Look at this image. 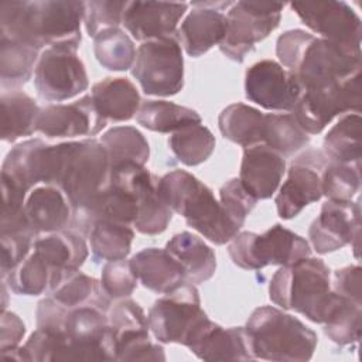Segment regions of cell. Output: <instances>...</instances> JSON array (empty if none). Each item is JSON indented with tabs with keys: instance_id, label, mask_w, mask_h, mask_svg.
<instances>
[{
	"instance_id": "cell-34",
	"label": "cell",
	"mask_w": 362,
	"mask_h": 362,
	"mask_svg": "<svg viewBox=\"0 0 362 362\" xmlns=\"http://www.w3.org/2000/svg\"><path fill=\"white\" fill-rule=\"evenodd\" d=\"M100 143L106 148L112 170L122 164L144 165L150 157V147L144 136L132 126H116L102 134Z\"/></svg>"
},
{
	"instance_id": "cell-9",
	"label": "cell",
	"mask_w": 362,
	"mask_h": 362,
	"mask_svg": "<svg viewBox=\"0 0 362 362\" xmlns=\"http://www.w3.org/2000/svg\"><path fill=\"white\" fill-rule=\"evenodd\" d=\"M132 75L150 96H173L184 86V58L177 35L148 40L137 48Z\"/></svg>"
},
{
	"instance_id": "cell-2",
	"label": "cell",
	"mask_w": 362,
	"mask_h": 362,
	"mask_svg": "<svg viewBox=\"0 0 362 362\" xmlns=\"http://www.w3.org/2000/svg\"><path fill=\"white\" fill-rule=\"evenodd\" d=\"M281 66L294 74L303 90L345 79L362 68V52L315 37L304 30H288L277 38Z\"/></svg>"
},
{
	"instance_id": "cell-7",
	"label": "cell",
	"mask_w": 362,
	"mask_h": 362,
	"mask_svg": "<svg viewBox=\"0 0 362 362\" xmlns=\"http://www.w3.org/2000/svg\"><path fill=\"white\" fill-rule=\"evenodd\" d=\"M148 328L163 344L188 345L208 324L195 284L182 283L154 301L148 315Z\"/></svg>"
},
{
	"instance_id": "cell-6",
	"label": "cell",
	"mask_w": 362,
	"mask_h": 362,
	"mask_svg": "<svg viewBox=\"0 0 362 362\" xmlns=\"http://www.w3.org/2000/svg\"><path fill=\"white\" fill-rule=\"evenodd\" d=\"M112 182V165L100 140L66 141L57 187L66 195L72 214L86 208Z\"/></svg>"
},
{
	"instance_id": "cell-28",
	"label": "cell",
	"mask_w": 362,
	"mask_h": 362,
	"mask_svg": "<svg viewBox=\"0 0 362 362\" xmlns=\"http://www.w3.org/2000/svg\"><path fill=\"white\" fill-rule=\"evenodd\" d=\"M165 250L181 267L187 283L199 284L208 281L216 270L215 252L191 232L174 235L165 245Z\"/></svg>"
},
{
	"instance_id": "cell-37",
	"label": "cell",
	"mask_w": 362,
	"mask_h": 362,
	"mask_svg": "<svg viewBox=\"0 0 362 362\" xmlns=\"http://www.w3.org/2000/svg\"><path fill=\"white\" fill-rule=\"evenodd\" d=\"M90 250L95 262L122 260L130 253L134 230L130 225L98 221L89 230Z\"/></svg>"
},
{
	"instance_id": "cell-35",
	"label": "cell",
	"mask_w": 362,
	"mask_h": 362,
	"mask_svg": "<svg viewBox=\"0 0 362 362\" xmlns=\"http://www.w3.org/2000/svg\"><path fill=\"white\" fill-rule=\"evenodd\" d=\"M51 297L69 310L81 305H96L107 311L110 304V298L103 293L100 281L81 270L68 273L51 291Z\"/></svg>"
},
{
	"instance_id": "cell-44",
	"label": "cell",
	"mask_w": 362,
	"mask_h": 362,
	"mask_svg": "<svg viewBox=\"0 0 362 362\" xmlns=\"http://www.w3.org/2000/svg\"><path fill=\"white\" fill-rule=\"evenodd\" d=\"M107 318L115 338V351L117 342L140 335H147L150 331L147 315L144 314L143 308L130 298L117 301L110 308Z\"/></svg>"
},
{
	"instance_id": "cell-18",
	"label": "cell",
	"mask_w": 362,
	"mask_h": 362,
	"mask_svg": "<svg viewBox=\"0 0 362 362\" xmlns=\"http://www.w3.org/2000/svg\"><path fill=\"white\" fill-rule=\"evenodd\" d=\"M361 206L358 202L328 199L313 221L308 236L317 253L325 255L359 240Z\"/></svg>"
},
{
	"instance_id": "cell-21",
	"label": "cell",
	"mask_w": 362,
	"mask_h": 362,
	"mask_svg": "<svg viewBox=\"0 0 362 362\" xmlns=\"http://www.w3.org/2000/svg\"><path fill=\"white\" fill-rule=\"evenodd\" d=\"M187 7V3L127 1L122 24L141 42L171 37L175 35L177 24Z\"/></svg>"
},
{
	"instance_id": "cell-25",
	"label": "cell",
	"mask_w": 362,
	"mask_h": 362,
	"mask_svg": "<svg viewBox=\"0 0 362 362\" xmlns=\"http://www.w3.org/2000/svg\"><path fill=\"white\" fill-rule=\"evenodd\" d=\"M136 216V198L129 191L110 182V185L86 208L72 214L71 226L81 233L88 235L93 223L98 221H112L133 225Z\"/></svg>"
},
{
	"instance_id": "cell-4",
	"label": "cell",
	"mask_w": 362,
	"mask_h": 362,
	"mask_svg": "<svg viewBox=\"0 0 362 362\" xmlns=\"http://www.w3.org/2000/svg\"><path fill=\"white\" fill-rule=\"evenodd\" d=\"M269 296L283 310H294L317 324L325 322L339 297L331 288L328 266L310 256L281 266L270 280Z\"/></svg>"
},
{
	"instance_id": "cell-27",
	"label": "cell",
	"mask_w": 362,
	"mask_h": 362,
	"mask_svg": "<svg viewBox=\"0 0 362 362\" xmlns=\"http://www.w3.org/2000/svg\"><path fill=\"white\" fill-rule=\"evenodd\" d=\"M137 280L148 290L165 294L185 283L178 263L165 249L146 247L130 259Z\"/></svg>"
},
{
	"instance_id": "cell-33",
	"label": "cell",
	"mask_w": 362,
	"mask_h": 362,
	"mask_svg": "<svg viewBox=\"0 0 362 362\" xmlns=\"http://www.w3.org/2000/svg\"><path fill=\"white\" fill-rule=\"evenodd\" d=\"M40 49L8 38H0V79L1 86L18 88L24 85L35 71Z\"/></svg>"
},
{
	"instance_id": "cell-51",
	"label": "cell",
	"mask_w": 362,
	"mask_h": 362,
	"mask_svg": "<svg viewBox=\"0 0 362 362\" xmlns=\"http://www.w3.org/2000/svg\"><path fill=\"white\" fill-rule=\"evenodd\" d=\"M68 311L69 308L58 303L51 296L41 300L37 307V328L64 331Z\"/></svg>"
},
{
	"instance_id": "cell-40",
	"label": "cell",
	"mask_w": 362,
	"mask_h": 362,
	"mask_svg": "<svg viewBox=\"0 0 362 362\" xmlns=\"http://www.w3.org/2000/svg\"><path fill=\"white\" fill-rule=\"evenodd\" d=\"M93 52L98 62L109 71H127L136 59L133 40L119 27L109 28L93 37Z\"/></svg>"
},
{
	"instance_id": "cell-39",
	"label": "cell",
	"mask_w": 362,
	"mask_h": 362,
	"mask_svg": "<svg viewBox=\"0 0 362 362\" xmlns=\"http://www.w3.org/2000/svg\"><path fill=\"white\" fill-rule=\"evenodd\" d=\"M310 143V136L301 129L291 113L264 115L263 144L281 156H291Z\"/></svg>"
},
{
	"instance_id": "cell-14",
	"label": "cell",
	"mask_w": 362,
	"mask_h": 362,
	"mask_svg": "<svg viewBox=\"0 0 362 362\" xmlns=\"http://www.w3.org/2000/svg\"><path fill=\"white\" fill-rule=\"evenodd\" d=\"M112 184L129 191L137 202L133 226L144 235L163 233L171 222L173 211L158 194V178L144 165L122 164L112 170Z\"/></svg>"
},
{
	"instance_id": "cell-38",
	"label": "cell",
	"mask_w": 362,
	"mask_h": 362,
	"mask_svg": "<svg viewBox=\"0 0 362 362\" xmlns=\"http://www.w3.org/2000/svg\"><path fill=\"white\" fill-rule=\"evenodd\" d=\"M215 144V136L201 123L182 127L168 139V146L177 160L188 167L206 161L212 156Z\"/></svg>"
},
{
	"instance_id": "cell-5",
	"label": "cell",
	"mask_w": 362,
	"mask_h": 362,
	"mask_svg": "<svg viewBox=\"0 0 362 362\" xmlns=\"http://www.w3.org/2000/svg\"><path fill=\"white\" fill-rule=\"evenodd\" d=\"M243 328L253 359L305 362L318 342L317 334L304 322L270 305L256 308Z\"/></svg>"
},
{
	"instance_id": "cell-24",
	"label": "cell",
	"mask_w": 362,
	"mask_h": 362,
	"mask_svg": "<svg viewBox=\"0 0 362 362\" xmlns=\"http://www.w3.org/2000/svg\"><path fill=\"white\" fill-rule=\"evenodd\" d=\"M33 250L51 267L52 277L48 288L49 293L68 273L79 270L89 255L85 239L79 233L65 229L37 239Z\"/></svg>"
},
{
	"instance_id": "cell-16",
	"label": "cell",
	"mask_w": 362,
	"mask_h": 362,
	"mask_svg": "<svg viewBox=\"0 0 362 362\" xmlns=\"http://www.w3.org/2000/svg\"><path fill=\"white\" fill-rule=\"evenodd\" d=\"M300 20L320 38L361 51L362 23L345 1H294L290 4Z\"/></svg>"
},
{
	"instance_id": "cell-49",
	"label": "cell",
	"mask_w": 362,
	"mask_h": 362,
	"mask_svg": "<svg viewBox=\"0 0 362 362\" xmlns=\"http://www.w3.org/2000/svg\"><path fill=\"white\" fill-rule=\"evenodd\" d=\"M115 361H165V354L161 345L151 342L150 335H141L117 344Z\"/></svg>"
},
{
	"instance_id": "cell-47",
	"label": "cell",
	"mask_w": 362,
	"mask_h": 362,
	"mask_svg": "<svg viewBox=\"0 0 362 362\" xmlns=\"http://www.w3.org/2000/svg\"><path fill=\"white\" fill-rule=\"evenodd\" d=\"M219 202L232 222L238 228H242L246 216L252 212L257 199L245 188L239 178H232L221 187Z\"/></svg>"
},
{
	"instance_id": "cell-32",
	"label": "cell",
	"mask_w": 362,
	"mask_h": 362,
	"mask_svg": "<svg viewBox=\"0 0 362 362\" xmlns=\"http://www.w3.org/2000/svg\"><path fill=\"white\" fill-rule=\"evenodd\" d=\"M136 120L144 129L158 133H174L189 124L201 123L197 110L167 100L141 102Z\"/></svg>"
},
{
	"instance_id": "cell-42",
	"label": "cell",
	"mask_w": 362,
	"mask_h": 362,
	"mask_svg": "<svg viewBox=\"0 0 362 362\" xmlns=\"http://www.w3.org/2000/svg\"><path fill=\"white\" fill-rule=\"evenodd\" d=\"M362 304L338 297L337 304L324 322L325 335L338 345L356 344L361 339Z\"/></svg>"
},
{
	"instance_id": "cell-52",
	"label": "cell",
	"mask_w": 362,
	"mask_h": 362,
	"mask_svg": "<svg viewBox=\"0 0 362 362\" xmlns=\"http://www.w3.org/2000/svg\"><path fill=\"white\" fill-rule=\"evenodd\" d=\"M25 334V327L21 318L11 311H1L0 322V351L18 346Z\"/></svg>"
},
{
	"instance_id": "cell-45",
	"label": "cell",
	"mask_w": 362,
	"mask_h": 362,
	"mask_svg": "<svg viewBox=\"0 0 362 362\" xmlns=\"http://www.w3.org/2000/svg\"><path fill=\"white\" fill-rule=\"evenodd\" d=\"M127 1L116 0H92L85 3V27L90 37H96L99 33L117 28L123 23V14Z\"/></svg>"
},
{
	"instance_id": "cell-13",
	"label": "cell",
	"mask_w": 362,
	"mask_h": 362,
	"mask_svg": "<svg viewBox=\"0 0 362 362\" xmlns=\"http://www.w3.org/2000/svg\"><path fill=\"white\" fill-rule=\"evenodd\" d=\"M34 85L41 99L62 102L78 96L89 86L83 62L75 49L48 47L35 65Z\"/></svg>"
},
{
	"instance_id": "cell-10",
	"label": "cell",
	"mask_w": 362,
	"mask_h": 362,
	"mask_svg": "<svg viewBox=\"0 0 362 362\" xmlns=\"http://www.w3.org/2000/svg\"><path fill=\"white\" fill-rule=\"evenodd\" d=\"M361 72L325 86L304 89L291 110L307 134L321 133L334 117L361 110Z\"/></svg>"
},
{
	"instance_id": "cell-41",
	"label": "cell",
	"mask_w": 362,
	"mask_h": 362,
	"mask_svg": "<svg viewBox=\"0 0 362 362\" xmlns=\"http://www.w3.org/2000/svg\"><path fill=\"white\" fill-rule=\"evenodd\" d=\"M52 272L47 262L31 252L3 280H7L10 290L20 296H40L49 288Z\"/></svg>"
},
{
	"instance_id": "cell-31",
	"label": "cell",
	"mask_w": 362,
	"mask_h": 362,
	"mask_svg": "<svg viewBox=\"0 0 362 362\" xmlns=\"http://www.w3.org/2000/svg\"><path fill=\"white\" fill-rule=\"evenodd\" d=\"M1 139L13 143L37 132V120L41 109L35 100L21 90H10L1 95Z\"/></svg>"
},
{
	"instance_id": "cell-46",
	"label": "cell",
	"mask_w": 362,
	"mask_h": 362,
	"mask_svg": "<svg viewBox=\"0 0 362 362\" xmlns=\"http://www.w3.org/2000/svg\"><path fill=\"white\" fill-rule=\"evenodd\" d=\"M137 281L130 260L107 262L102 269L100 286L110 300L129 297L137 287Z\"/></svg>"
},
{
	"instance_id": "cell-20",
	"label": "cell",
	"mask_w": 362,
	"mask_h": 362,
	"mask_svg": "<svg viewBox=\"0 0 362 362\" xmlns=\"http://www.w3.org/2000/svg\"><path fill=\"white\" fill-rule=\"evenodd\" d=\"M232 1H199L181 23L178 41L189 57L198 58L214 45H219L226 30V16L222 8L230 7Z\"/></svg>"
},
{
	"instance_id": "cell-8",
	"label": "cell",
	"mask_w": 362,
	"mask_h": 362,
	"mask_svg": "<svg viewBox=\"0 0 362 362\" xmlns=\"http://www.w3.org/2000/svg\"><path fill=\"white\" fill-rule=\"evenodd\" d=\"M232 262L246 270L266 266H288L311 255L308 242L293 230L276 223L264 233H238L228 246Z\"/></svg>"
},
{
	"instance_id": "cell-26",
	"label": "cell",
	"mask_w": 362,
	"mask_h": 362,
	"mask_svg": "<svg viewBox=\"0 0 362 362\" xmlns=\"http://www.w3.org/2000/svg\"><path fill=\"white\" fill-rule=\"evenodd\" d=\"M188 349L202 361H253L243 327L223 328L211 320Z\"/></svg>"
},
{
	"instance_id": "cell-15",
	"label": "cell",
	"mask_w": 362,
	"mask_h": 362,
	"mask_svg": "<svg viewBox=\"0 0 362 362\" xmlns=\"http://www.w3.org/2000/svg\"><path fill=\"white\" fill-rule=\"evenodd\" d=\"M328 161L327 156L317 148H308L293 160L287 180L274 199L280 218L291 219L322 197L321 175Z\"/></svg>"
},
{
	"instance_id": "cell-30",
	"label": "cell",
	"mask_w": 362,
	"mask_h": 362,
	"mask_svg": "<svg viewBox=\"0 0 362 362\" xmlns=\"http://www.w3.org/2000/svg\"><path fill=\"white\" fill-rule=\"evenodd\" d=\"M218 126L225 139L245 148L263 144L264 115L249 105L226 106L218 117Z\"/></svg>"
},
{
	"instance_id": "cell-22",
	"label": "cell",
	"mask_w": 362,
	"mask_h": 362,
	"mask_svg": "<svg viewBox=\"0 0 362 362\" xmlns=\"http://www.w3.org/2000/svg\"><path fill=\"white\" fill-rule=\"evenodd\" d=\"M286 173V158L266 144L243 150L239 180L256 199L270 198Z\"/></svg>"
},
{
	"instance_id": "cell-3",
	"label": "cell",
	"mask_w": 362,
	"mask_h": 362,
	"mask_svg": "<svg viewBox=\"0 0 362 362\" xmlns=\"http://www.w3.org/2000/svg\"><path fill=\"white\" fill-rule=\"evenodd\" d=\"M157 188L164 204L209 242L225 245L239 233L214 192L191 173L173 170L158 178Z\"/></svg>"
},
{
	"instance_id": "cell-23",
	"label": "cell",
	"mask_w": 362,
	"mask_h": 362,
	"mask_svg": "<svg viewBox=\"0 0 362 362\" xmlns=\"http://www.w3.org/2000/svg\"><path fill=\"white\" fill-rule=\"evenodd\" d=\"M24 209L28 223L37 235L64 230L72 221V206L66 195L52 184L34 187L25 198Z\"/></svg>"
},
{
	"instance_id": "cell-36",
	"label": "cell",
	"mask_w": 362,
	"mask_h": 362,
	"mask_svg": "<svg viewBox=\"0 0 362 362\" xmlns=\"http://www.w3.org/2000/svg\"><path fill=\"white\" fill-rule=\"evenodd\" d=\"M361 116L348 113L325 134L322 153L329 161L361 163Z\"/></svg>"
},
{
	"instance_id": "cell-19",
	"label": "cell",
	"mask_w": 362,
	"mask_h": 362,
	"mask_svg": "<svg viewBox=\"0 0 362 362\" xmlns=\"http://www.w3.org/2000/svg\"><path fill=\"white\" fill-rule=\"evenodd\" d=\"M106 126L90 95L72 103L48 105L41 109L37 132L51 139L95 136Z\"/></svg>"
},
{
	"instance_id": "cell-50",
	"label": "cell",
	"mask_w": 362,
	"mask_h": 362,
	"mask_svg": "<svg viewBox=\"0 0 362 362\" xmlns=\"http://www.w3.org/2000/svg\"><path fill=\"white\" fill-rule=\"evenodd\" d=\"M361 266L352 264L342 269H338L334 273L332 291L338 296L354 301L356 304H362V277H361Z\"/></svg>"
},
{
	"instance_id": "cell-17",
	"label": "cell",
	"mask_w": 362,
	"mask_h": 362,
	"mask_svg": "<svg viewBox=\"0 0 362 362\" xmlns=\"http://www.w3.org/2000/svg\"><path fill=\"white\" fill-rule=\"evenodd\" d=\"M303 88L293 72L272 59L253 64L245 75V93L267 110L291 112Z\"/></svg>"
},
{
	"instance_id": "cell-12",
	"label": "cell",
	"mask_w": 362,
	"mask_h": 362,
	"mask_svg": "<svg viewBox=\"0 0 362 362\" xmlns=\"http://www.w3.org/2000/svg\"><path fill=\"white\" fill-rule=\"evenodd\" d=\"M65 143L47 144L41 139H30L14 146L1 167V182L28 192L40 184L57 185L64 161Z\"/></svg>"
},
{
	"instance_id": "cell-48",
	"label": "cell",
	"mask_w": 362,
	"mask_h": 362,
	"mask_svg": "<svg viewBox=\"0 0 362 362\" xmlns=\"http://www.w3.org/2000/svg\"><path fill=\"white\" fill-rule=\"evenodd\" d=\"M1 236V277L17 267L34 246V233H8Z\"/></svg>"
},
{
	"instance_id": "cell-11",
	"label": "cell",
	"mask_w": 362,
	"mask_h": 362,
	"mask_svg": "<svg viewBox=\"0 0 362 362\" xmlns=\"http://www.w3.org/2000/svg\"><path fill=\"white\" fill-rule=\"evenodd\" d=\"M284 3L236 1L226 14V30L221 52L235 62H243L255 44L279 27Z\"/></svg>"
},
{
	"instance_id": "cell-43",
	"label": "cell",
	"mask_w": 362,
	"mask_h": 362,
	"mask_svg": "<svg viewBox=\"0 0 362 362\" xmlns=\"http://www.w3.org/2000/svg\"><path fill=\"white\" fill-rule=\"evenodd\" d=\"M361 163L328 161L322 180V195L328 199L351 201L361 188Z\"/></svg>"
},
{
	"instance_id": "cell-29",
	"label": "cell",
	"mask_w": 362,
	"mask_h": 362,
	"mask_svg": "<svg viewBox=\"0 0 362 362\" xmlns=\"http://www.w3.org/2000/svg\"><path fill=\"white\" fill-rule=\"evenodd\" d=\"M90 96L106 122L130 120L141 105L139 90L127 78H106L92 86Z\"/></svg>"
},
{
	"instance_id": "cell-1",
	"label": "cell",
	"mask_w": 362,
	"mask_h": 362,
	"mask_svg": "<svg viewBox=\"0 0 362 362\" xmlns=\"http://www.w3.org/2000/svg\"><path fill=\"white\" fill-rule=\"evenodd\" d=\"M85 3L75 0L1 1L0 37L30 44L78 49Z\"/></svg>"
}]
</instances>
